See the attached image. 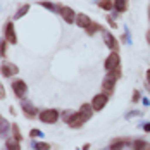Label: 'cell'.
<instances>
[{
    "instance_id": "30",
    "label": "cell",
    "mask_w": 150,
    "mask_h": 150,
    "mask_svg": "<svg viewBox=\"0 0 150 150\" xmlns=\"http://www.w3.org/2000/svg\"><path fill=\"white\" fill-rule=\"evenodd\" d=\"M147 81H149V86H150V69L147 71Z\"/></svg>"
},
{
    "instance_id": "14",
    "label": "cell",
    "mask_w": 150,
    "mask_h": 150,
    "mask_svg": "<svg viewBox=\"0 0 150 150\" xmlns=\"http://www.w3.org/2000/svg\"><path fill=\"white\" fill-rule=\"evenodd\" d=\"M133 149L135 150H150V143L145 140H136L133 142Z\"/></svg>"
},
{
    "instance_id": "8",
    "label": "cell",
    "mask_w": 150,
    "mask_h": 150,
    "mask_svg": "<svg viewBox=\"0 0 150 150\" xmlns=\"http://www.w3.org/2000/svg\"><path fill=\"white\" fill-rule=\"evenodd\" d=\"M57 9H59V12H60V16H62V19H64L67 24L74 23L76 14H74V11H73L71 7H66V5H57Z\"/></svg>"
},
{
    "instance_id": "29",
    "label": "cell",
    "mask_w": 150,
    "mask_h": 150,
    "mask_svg": "<svg viewBox=\"0 0 150 150\" xmlns=\"http://www.w3.org/2000/svg\"><path fill=\"white\" fill-rule=\"evenodd\" d=\"M88 149H90V143H85V145H83V149H81V150H88Z\"/></svg>"
},
{
    "instance_id": "15",
    "label": "cell",
    "mask_w": 150,
    "mask_h": 150,
    "mask_svg": "<svg viewBox=\"0 0 150 150\" xmlns=\"http://www.w3.org/2000/svg\"><path fill=\"white\" fill-rule=\"evenodd\" d=\"M114 9L117 12H126L128 11V0H116L114 2Z\"/></svg>"
},
{
    "instance_id": "16",
    "label": "cell",
    "mask_w": 150,
    "mask_h": 150,
    "mask_svg": "<svg viewBox=\"0 0 150 150\" xmlns=\"http://www.w3.org/2000/svg\"><path fill=\"white\" fill-rule=\"evenodd\" d=\"M128 143V140H122V138H117V140H114L112 143H110V150H122L124 149V145Z\"/></svg>"
},
{
    "instance_id": "33",
    "label": "cell",
    "mask_w": 150,
    "mask_h": 150,
    "mask_svg": "<svg viewBox=\"0 0 150 150\" xmlns=\"http://www.w3.org/2000/svg\"><path fill=\"white\" fill-rule=\"evenodd\" d=\"M149 17H150V7H149Z\"/></svg>"
},
{
    "instance_id": "23",
    "label": "cell",
    "mask_w": 150,
    "mask_h": 150,
    "mask_svg": "<svg viewBox=\"0 0 150 150\" xmlns=\"http://www.w3.org/2000/svg\"><path fill=\"white\" fill-rule=\"evenodd\" d=\"M12 133H14V135H12L14 140H17V142L23 140V136H21V133H19V126H17V124H12Z\"/></svg>"
},
{
    "instance_id": "5",
    "label": "cell",
    "mask_w": 150,
    "mask_h": 150,
    "mask_svg": "<svg viewBox=\"0 0 150 150\" xmlns=\"http://www.w3.org/2000/svg\"><path fill=\"white\" fill-rule=\"evenodd\" d=\"M11 86H12L14 93L19 97V98H23V97L26 95V91H28L26 81H23V79H12V81H11Z\"/></svg>"
},
{
    "instance_id": "2",
    "label": "cell",
    "mask_w": 150,
    "mask_h": 150,
    "mask_svg": "<svg viewBox=\"0 0 150 150\" xmlns=\"http://www.w3.org/2000/svg\"><path fill=\"white\" fill-rule=\"evenodd\" d=\"M109 93H97L95 97H93V100H91V107H93V110L95 112H98V110H102L105 107V104L109 102Z\"/></svg>"
},
{
    "instance_id": "27",
    "label": "cell",
    "mask_w": 150,
    "mask_h": 150,
    "mask_svg": "<svg viewBox=\"0 0 150 150\" xmlns=\"http://www.w3.org/2000/svg\"><path fill=\"white\" fill-rule=\"evenodd\" d=\"M131 100H133V102H138V100H140V91L138 90L133 91V98H131Z\"/></svg>"
},
{
    "instance_id": "24",
    "label": "cell",
    "mask_w": 150,
    "mask_h": 150,
    "mask_svg": "<svg viewBox=\"0 0 150 150\" xmlns=\"http://www.w3.org/2000/svg\"><path fill=\"white\" fill-rule=\"evenodd\" d=\"M35 149L36 150H50V145L45 143V142H38V143H35Z\"/></svg>"
},
{
    "instance_id": "17",
    "label": "cell",
    "mask_w": 150,
    "mask_h": 150,
    "mask_svg": "<svg viewBox=\"0 0 150 150\" xmlns=\"http://www.w3.org/2000/svg\"><path fill=\"white\" fill-rule=\"evenodd\" d=\"M5 149H7V150H21V145H19V142H17V140L9 138V140L5 142Z\"/></svg>"
},
{
    "instance_id": "18",
    "label": "cell",
    "mask_w": 150,
    "mask_h": 150,
    "mask_svg": "<svg viewBox=\"0 0 150 150\" xmlns=\"http://www.w3.org/2000/svg\"><path fill=\"white\" fill-rule=\"evenodd\" d=\"M100 30H102V26H100L98 23H91L90 26L86 28V35H88V36H93L97 31H100Z\"/></svg>"
},
{
    "instance_id": "10",
    "label": "cell",
    "mask_w": 150,
    "mask_h": 150,
    "mask_svg": "<svg viewBox=\"0 0 150 150\" xmlns=\"http://www.w3.org/2000/svg\"><path fill=\"white\" fill-rule=\"evenodd\" d=\"M21 107H23V112H24V116L26 117H30V119H33V117H36L38 116V110H36V107L33 104H30V102H21Z\"/></svg>"
},
{
    "instance_id": "4",
    "label": "cell",
    "mask_w": 150,
    "mask_h": 150,
    "mask_svg": "<svg viewBox=\"0 0 150 150\" xmlns=\"http://www.w3.org/2000/svg\"><path fill=\"white\" fill-rule=\"evenodd\" d=\"M105 69H107V73L109 71H112V69H116V67H119L121 66V57L117 52H112V54H109V57L105 59Z\"/></svg>"
},
{
    "instance_id": "6",
    "label": "cell",
    "mask_w": 150,
    "mask_h": 150,
    "mask_svg": "<svg viewBox=\"0 0 150 150\" xmlns=\"http://www.w3.org/2000/svg\"><path fill=\"white\" fill-rule=\"evenodd\" d=\"M102 36H104V43L105 45L109 47L112 52H117V48H119V42L114 38V35L109 33L107 30H102Z\"/></svg>"
},
{
    "instance_id": "12",
    "label": "cell",
    "mask_w": 150,
    "mask_h": 150,
    "mask_svg": "<svg viewBox=\"0 0 150 150\" xmlns=\"http://www.w3.org/2000/svg\"><path fill=\"white\" fill-rule=\"evenodd\" d=\"M74 23L79 26V28H83V30H86L88 26L91 24V19L88 17L86 14H76V19H74Z\"/></svg>"
},
{
    "instance_id": "21",
    "label": "cell",
    "mask_w": 150,
    "mask_h": 150,
    "mask_svg": "<svg viewBox=\"0 0 150 150\" xmlns=\"http://www.w3.org/2000/svg\"><path fill=\"white\" fill-rule=\"evenodd\" d=\"M28 11H30V5H28V4H26V5H23V7H19V11H17V12H16L14 19H19V17H23V16L26 14V12H28Z\"/></svg>"
},
{
    "instance_id": "19",
    "label": "cell",
    "mask_w": 150,
    "mask_h": 150,
    "mask_svg": "<svg viewBox=\"0 0 150 150\" xmlns=\"http://www.w3.org/2000/svg\"><path fill=\"white\" fill-rule=\"evenodd\" d=\"M11 129V124L7 122L5 119H0V136H5Z\"/></svg>"
},
{
    "instance_id": "3",
    "label": "cell",
    "mask_w": 150,
    "mask_h": 150,
    "mask_svg": "<svg viewBox=\"0 0 150 150\" xmlns=\"http://www.w3.org/2000/svg\"><path fill=\"white\" fill-rule=\"evenodd\" d=\"M0 73H2V76H5V78H12V76H16L19 73V67L16 64H12V62L4 60L2 66H0Z\"/></svg>"
},
{
    "instance_id": "20",
    "label": "cell",
    "mask_w": 150,
    "mask_h": 150,
    "mask_svg": "<svg viewBox=\"0 0 150 150\" xmlns=\"http://www.w3.org/2000/svg\"><path fill=\"white\" fill-rule=\"evenodd\" d=\"M98 7L109 12V11L114 7V4H112V0H100V2H98Z\"/></svg>"
},
{
    "instance_id": "32",
    "label": "cell",
    "mask_w": 150,
    "mask_h": 150,
    "mask_svg": "<svg viewBox=\"0 0 150 150\" xmlns=\"http://www.w3.org/2000/svg\"><path fill=\"white\" fill-rule=\"evenodd\" d=\"M147 42H149V43H150V31H149V33H147Z\"/></svg>"
},
{
    "instance_id": "26",
    "label": "cell",
    "mask_w": 150,
    "mask_h": 150,
    "mask_svg": "<svg viewBox=\"0 0 150 150\" xmlns=\"http://www.w3.org/2000/svg\"><path fill=\"white\" fill-rule=\"evenodd\" d=\"M30 136H31V138H40V136H43V133H42L40 129H31Z\"/></svg>"
},
{
    "instance_id": "1",
    "label": "cell",
    "mask_w": 150,
    "mask_h": 150,
    "mask_svg": "<svg viewBox=\"0 0 150 150\" xmlns=\"http://www.w3.org/2000/svg\"><path fill=\"white\" fill-rule=\"evenodd\" d=\"M38 117L45 124H54L55 121L59 119V112H57V109H45V110H42L38 114Z\"/></svg>"
},
{
    "instance_id": "13",
    "label": "cell",
    "mask_w": 150,
    "mask_h": 150,
    "mask_svg": "<svg viewBox=\"0 0 150 150\" xmlns=\"http://www.w3.org/2000/svg\"><path fill=\"white\" fill-rule=\"evenodd\" d=\"M93 112H95V110H93L91 104H83L81 107H79V114H81V116H83L86 121H88L91 116H93Z\"/></svg>"
},
{
    "instance_id": "7",
    "label": "cell",
    "mask_w": 150,
    "mask_h": 150,
    "mask_svg": "<svg viewBox=\"0 0 150 150\" xmlns=\"http://www.w3.org/2000/svg\"><path fill=\"white\" fill-rule=\"evenodd\" d=\"M85 121L86 119L79 114V110H78V112H71V116H69V119H67V126L76 129V128H81V126L85 124Z\"/></svg>"
},
{
    "instance_id": "28",
    "label": "cell",
    "mask_w": 150,
    "mask_h": 150,
    "mask_svg": "<svg viewBox=\"0 0 150 150\" xmlns=\"http://www.w3.org/2000/svg\"><path fill=\"white\" fill-rule=\"evenodd\" d=\"M107 21H109V24H110V26H112V28H117V26H116V23H114V19H112V17H109V16H107Z\"/></svg>"
},
{
    "instance_id": "11",
    "label": "cell",
    "mask_w": 150,
    "mask_h": 150,
    "mask_svg": "<svg viewBox=\"0 0 150 150\" xmlns=\"http://www.w3.org/2000/svg\"><path fill=\"white\" fill-rule=\"evenodd\" d=\"M5 40L9 43H17V36H16V31H14V24L12 23H7L5 24Z\"/></svg>"
},
{
    "instance_id": "31",
    "label": "cell",
    "mask_w": 150,
    "mask_h": 150,
    "mask_svg": "<svg viewBox=\"0 0 150 150\" xmlns=\"http://www.w3.org/2000/svg\"><path fill=\"white\" fill-rule=\"evenodd\" d=\"M143 129H145V131H150V124H145V126H143Z\"/></svg>"
},
{
    "instance_id": "22",
    "label": "cell",
    "mask_w": 150,
    "mask_h": 150,
    "mask_svg": "<svg viewBox=\"0 0 150 150\" xmlns=\"http://www.w3.org/2000/svg\"><path fill=\"white\" fill-rule=\"evenodd\" d=\"M7 40H0V57H5L7 55Z\"/></svg>"
},
{
    "instance_id": "34",
    "label": "cell",
    "mask_w": 150,
    "mask_h": 150,
    "mask_svg": "<svg viewBox=\"0 0 150 150\" xmlns=\"http://www.w3.org/2000/svg\"><path fill=\"white\" fill-rule=\"evenodd\" d=\"M0 119H2V117H0Z\"/></svg>"
},
{
    "instance_id": "25",
    "label": "cell",
    "mask_w": 150,
    "mask_h": 150,
    "mask_svg": "<svg viewBox=\"0 0 150 150\" xmlns=\"http://www.w3.org/2000/svg\"><path fill=\"white\" fill-rule=\"evenodd\" d=\"M40 5H42V7H47V9H48V11H52V12L57 9V7H55L54 4H50V2H40Z\"/></svg>"
},
{
    "instance_id": "9",
    "label": "cell",
    "mask_w": 150,
    "mask_h": 150,
    "mask_svg": "<svg viewBox=\"0 0 150 150\" xmlns=\"http://www.w3.org/2000/svg\"><path fill=\"white\" fill-rule=\"evenodd\" d=\"M116 81H117V78H116V76H112L110 73H107V76H105L104 81H102V88L105 90V93H107V91H109V95L112 93L114 86H116Z\"/></svg>"
}]
</instances>
